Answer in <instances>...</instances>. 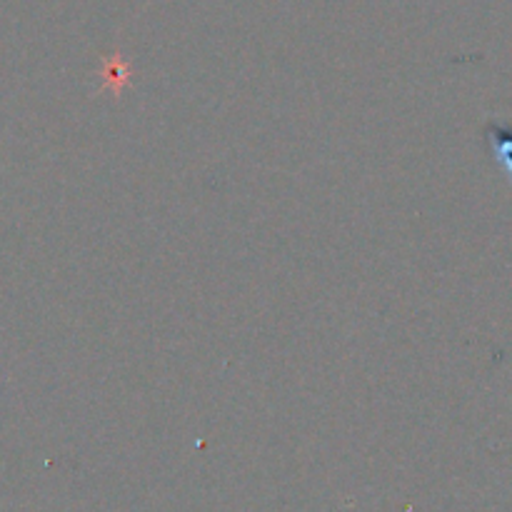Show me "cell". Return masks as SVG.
<instances>
[{"label": "cell", "mask_w": 512, "mask_h": 512, "mask_svg": "<svg viewBox=\"0 0 512 512\" xmlns=\"http://www.w3.org/2000/svg\"><path fill=\"white\" fill-rule=\"evenodd\" d=\"M485 140L493 153L495 163L505 170V175L512 180V125L490 123L485 128Z\"/></svg>", "instance_id": "obj_1"}]
</instances>
